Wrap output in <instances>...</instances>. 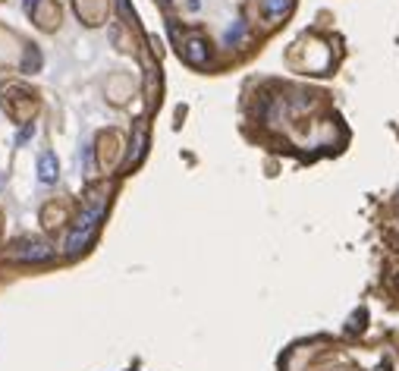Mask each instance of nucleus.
<instances>
[{
	"instance_id": "obj_1",
	"label": "nucleus",
	"mask_w": 399,
	"mask_h": 371,
	"mask_svg": "<svg viewBox=\"0 0 399 371\" xmlns=\"http://www.w3.org/2000/svg\"><path fill=\"white\" fill-rule=\"evenodd\" d=\"M101 214H104V199L91 201V205L79 214L76 227L69 230V236H66V252L69 255H76L79 248H85L88 242H91V236L98 233V224H101Z\"/></svg>"
},
{
	"instance_id": "obj_2",
	"label": "nucleus",
	"mask_w": 399,
	"mask_h": 371,
	"mask_svg": "<svg viewBox=\"0 0 399 371\" xmlns=\"http://www.w3.org/2000/svg\"><path fill=\"white\" fill-rule=\"evenodd\" d=\"M26 248H13L16 258H22V262H51L54 258V248L44 246V242H22Z\"/></svg>"
},
{
	"instance_id": "obj_3",
	"label": "nucleus",
	"mask_w": 399,
	"mask_h": 371,
	"mask_svg": "<svg viewBox=\"0 0 399 371\" xmlns=\"http://www.w3.org/2000/svg\"><path fill=\"white\" fill-rule=\"evenodd\" d=\"M57 177H60V164H57V154L54 152H44L38 158V179L44 186L57 183Z\"/></svg>"
},
{
	"instance_id": "obj_4",
	"label": "nucleus",
	"mask_w": 399,
	"mask_h": 371,
	"mask_svg": "<svg viewBox=\"0 0 399 371\" xmlns=\"http://www.w3.org/2000/svg\"><path fill=\"white\" fill-rule=\"evenodd\" d=\"M292 0H261V13L267 22H280L286 13H290Z\"/></svg>"
},
{
	"instance_id": "obj_5",
	"label": "nucleus",
	"mask_w": 399,
	"mask_h": 371,
	"mask_svg": "<svg viewBox=\"0 0 399 371\" xmlns=\"http://www.w3.org/2000/svg\"><path fill=\"white\" fill-rule=\"evenodd\" d=\"M186 60H189V63H204V60H208L204 42H189V48H186Z\"/></svg>"
},
{
	"instance_id": "obj_6",
	"label": "nucleus",
	"mask_w": 399,
	"mask_h": 371,
	"mask_svg": "<svg viewBox=\"0 0 399 371\" xmlns=\"http://www.w3.org/2000/svg\"><path fill=\"white\" fill-rule=\"evenodd\" d=\"M245 32H249V28H245V19H239L236 26L230 28V32H227V44H239L245 38Z\"/></svg>"
},
{
	"instance_id": "obj_7",
	"label": "nucleus",
	"mask_w": 399,
	"mask_h": 371,
	"mask_svg": "<svg viewBox=\"0 0 399 371\" xmlns=\"http://www.w3.org/2000/svg\"><path fill=\"white\" fill-rule=\"evenodd\" d=\"M35 136V126H26V129L19 132V136H16V145H22V142H28V138Z\"/></svg>"
}]
</instances>
